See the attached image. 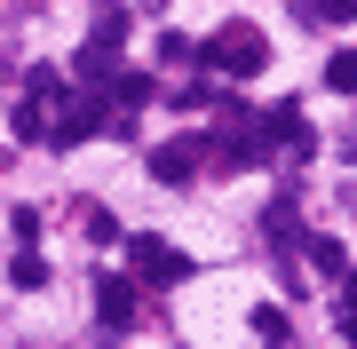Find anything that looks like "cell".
<instances>
[{"label":"cell","mask_w":357,"mask_h":349,"mask_svg":"<svg viewBox=\"0 0 357 349\" xmlns=\"http://www.w3.org/2000/svg\"><path fill=\"white\" fill-rule=\"evenodd\" d=\"M199 56H206V72H222V79H255V72L270 64V40H262L255 24H222Z\"/></svg>","instance_id":"1"},{"label":"cell","mask_w":357,"mask_h":349,"mask_svg":"<svg viewBox=\"0 0 357 349\" xmlns=\"http://www.w3.org/2000/svg\"><path fill=\"white\" fill-rule=\"evenodd\" d=\"M128 262H135V286H183L191 278V254L151 238V231H128Z\"/></svg>","instance_id":"2"},{"label":"cell","mask_w":357,"mask_h":349,"mask_svg":"<svg viewBox=\"0 0 357 349\" xmlns=\"http://www.w3.org/2000/svg\"><path fill=\"white\" fill-rule=\"evenodd\" d=\"M255 127H262L270 143H278V151H294V159H310V151H318V127H310V119L294 111V104H270V111L255 119Z\"/></svg>","instance_id":"3"},{"label":"cell","mask_w":357,"mask_h":349,"mask_svg":"<svg viewBox=\"0 0 357 349\" xmlns=\"http://www.w3.org/2000/svg\"><path fill=\"white\" fill-rule=\"evenodd\" d=\"M199 159H206V143H159V151H151V175L167 183V191H183V183L199 175Z\"/></svg>","instance_id":"4"},{"label":"cell","mask_w":357,"mask_h":349,"mask_svg":"<svg viewBox=\"0 0 357 349\" xmlns=\"http://www.w3.org/2000/svg\"><path fill=\"white\" fill-rule=\"evenodd\" d=\"M135 294H143L135 278H103V286H96V318H103V325H135Z\"/></svg>","instance_id":"5"},{"label":"cell","mask_w":357,"mask_h":349,"mask_svg":"<svg viewBox=\"0 0 357 349\" xmlns=\"http://www.w3.org/2000/svg\"><path fill=\"white\" fill-rule=\"evenodd\" d=\"M8 135H16V143H48V104H40V95H24V104H16V119H8Z\"/></svg>","instance_id":"6"},{"label":"cell","mask_w":357,"mask_h":349,"mask_svg":"<svg viewBox=\"0 0 357 349\" xmlns=\"http://www.w3.org/2000/svg\"><path fill=\"white\" fill-rule=\"evenodd\" d=\"M24 95H40V104L56 111V104H64V72H56V64H32L24 72Z\"/></svg>","instance_id":"7"},{"label":"cell","mask_w":357,"mask_h":349,"mask_svg":"<svg viewBox=\"0 0 357 349\" xmlns=\"http://www.w3.org/2000/svg\"><path fill=\"white\" fill-rule=\"evenodd\" d=\"M112 64H119V48H103V40H88V48H79V79H112Z\"/></svg>","instance_id":"8"},{"label":"cell","mask_w":357,"mask_h":349,"mask_svg":"<svg viewBox=\"0 0 357 349\" xmlns=\"http://www.w3.org/2000/svg\"><path fill=\"white\" fill-rule=\"evenodd\" d=\"M8 286H24V294H32V286H48V254H32V246H24V254L8 262Z\"/></svg>","instance_id":"9"},{"label":"cell","mask_w":357,"mask_h":349,"mask_svg":"<svg viewBox=\"0 0 357 349\" xmlns=\"http://www.w3.org/2000/svg\"><path fill=\"white\" fill-rule=\"evenodd\" d=\"M326 88H333V95H357V48L326 56Z\"/></svg>","instance_id":"10"},{"label":"cell","mask_w":357,"mask_h":349,"mask_svg":"<svg viewBox=\"0 0 357 349\" xmlns=\"http://www.w3.org/2000/svg\"><path fill=\"white\" fill-rule=\"evenodd\" d=\"M159 64H167V72H183V64H199V40H183V32H167V40H159Z\"/></svg>","instance_id":"11"},{"label":"cell","mask_w":357,"mask_h":349,"mask_svg":"<svg viewBox=\"0 0 357 349\" xmlns=\"http://www.w3.org/2000/svg\"><path fill=\"white\" fill-rule=\"evenodd\" d=\"M112 88H119V104H151V95H159V79H151V72H119Z\"/></svg>","instance_id":"12"},{"label":"cell","mask_w":357,"mask_h":349,"mask_svg":"<svg viewBox=\"0 0 357 349\" xmlns=\"http://www.w3.org/2000/svg\"><path fill=\"white\" fill-rule=\"evenodd\" d=\"M310 262H318L326 278H342V270H349V254H342V238H310Z\"/></svg>","instance_id":"13"},{"label":"cell","mask_w":357,"mask_h":349,"mask_svg":"<svg viewBox=\"0 0 357 349\" xmlns=\"http://www.w3.org/2000/svg\"><path fill=\"white\" fill-rule=\"evenodd\" d=\"M310 16H318V24H349L357 0H310Z\"/></svg>","instance_id":"14"},{"label":"cell","mask_w":357,"mask_h":349,"mask_svg":"<svg viewBox=\"0 0 357 349\" xmlns=\"http://www.w3.org/2000/svg\"><path fill=\"white\" fill-rule=\"evenodd\" d=\"M255 334H262V341H286V310H270V302H262V310H255Z\"/></svg>","instance_id":"15"},{"label":"cell","mask_w":357,"mask_h":349,"mask_svg":"<svg viewBox=\"0 0 357 349\" xmlns=\"http://www.w3.org/2000/svg\"><path fill=\"white\" fill-rule=\"evenodd\" d=\"M342 278H349V270H342ZM342 334H357V278L342 286Z\"/></svg>","instance_id":"16"},{"label":"cell","mask_w":357,"mask_h":349,"mask_svg":"<svg viewBox=\"0 0 357 349\" xmlns=\"http://www.w3.org/2000/svg\"><path fill=\"white\" fill-rule=\"evenodd\" d=\"M0 167H8V143H0Z\"/></svg>","instance_id":"17"}]
</instances>
